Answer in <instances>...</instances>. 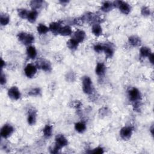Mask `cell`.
I'll return each instance as SVG.
<instances>
[{"label":"cell","instance_id":"1","mask_svg":"<svg viewBox=\"0 0 154 154\" xmlns=\"http://www.w3.org/2000/svg\"><path fill=\"white\" fill-rule=\"evenodd\" d=\"M83 83V90L84 93L87 95L93 94L94 87L92 83V81L89 77H84L82 81Z\"/></svg>","mask_w":154,"mask_h":154},{"label":"cell","instance_id":"2","mask_svg":"<svg viewBox=\"0 0 154 154\" xmlns=\"http://www.w3.org/2000/svg\"><path fill=\"white\" fill-rule=\"evenodd\" d=\"M18 39L20 42L25 45H30L34 41V37L33 34L24 32L19 33L18 34Z\"/></svg>","mask_w":154,"mask_h":154},{"label":"cell","instance_id":"3","mask_svg":"<svg viewBox=\"0 0 154 154\" xmlns=\"http://www.w3.org/2000/svg\"><path fill=\"white\" fill-rule=\"evenodd\" d=\"M114 7H117L119 8L120 11L125 15H128L130 12L131 7L129 4L126 2L122 1H116L113 3Z\"/></svg>","mask_w":154,"mask_h":154},{"label":"cell","instance_id":"4","mask_svg":"<svg viewBox=\"0 0 154 154\" xmlns=\"http://www.w3.org/2000/svg\"><path fill=\"white\" fill-rule=\"evenodd\" d=\"M128 97L131 102L140 101L141 98L140 91L137 88H132L128 91Z\"/></svg>","mask_w":154,"mask_h":154},{"label":"cell","instance_id":"5","mask_svg":"<svg viewBox=\"0 0 154 154\" xmlns=\"http://www.w3.org/2000/svg\"><path fill=\"white\" fill-rule=\"evenodd\" d=\"M133 129L131 127H123L120 131V136L124 140H128L131 137Z\"/></svg>","mask_w":154,"mask_h":154},{"label":"cell","instance_id":"6","mask_svg":"<svg viewBox=\"0 0 154 154\" xmlns=\"http://www.w3.org/2000/svg\"><path fill=\"white\" fill-rule=\"evenodd\" d=\"M13 131L14 128L12 125L6 124L1 129V136L4 139H7L13 134Z\"/></svg>","mask_w":154,"mask_h":154},{"label":"cell","instance_id":"7","mask_svg":"<svg viewBox=\"0 0 154 154\" xmlns=\"http://www.w3.org/2000/svg\"><path fill=\"white\" fill-rule=\"evenodd\" d=\"M37 66L33 64L27 65L24 69L25 75L30 78H33L37 72Z\"/></svg>","mask_w":154,"mask_h":154},{"label":"cell","instance_id":"8","mask_svg":"<svg viewBox=\"0 0 154 154\" xmlns=\"http://www.w3.org/2000/svg\"><path fill=\"white\" fill-rule=\"evenodd\" d=\"M55 145L60 149L68 145V141L67 139L63 134H58L56 137Z\"/></svg>","mask_w":154,"mask_h":154},{"label":"cell","instance_id":"9","mask_svg":"<svg viewBox=\"0 0 154 154\" xmlns=\"http://www.w3.org/2000/svg\"><path fill=\"white\" fill-rule=\"evenodd\" d=\"M8 95L13 100H18L20 98V92L17 87L13 86L8 89Z\"/></svg>","mask_w":154,"mask_h":154},{"label":"cell","instance_id":"10","mask_svg":"<svg viewBox=\"0 0 154 154\" xmlns=\"http://www.w3.org/2000/svg\"><path fill=\"white\" fill-rule=\"evenodd\" d=\"M37 68L42 69L45 72H50L51 70V65L48 61L46 60H40L37 62Z\"/></svg>","mask_w":154,"mask_h":154},{"label":"cell","instance_id":"11","mask_svg":"<svg viewBox=\"0 0 154 154\" xmlns=\"http://www.w3.org/2000/svg\"><path fill=\"white\" fill-rule=\"evenodd\" d=\"M27 122L30 125H33L35 124L36 122V112L34 109H30L28 110Z\"/></svg>","mask_w":154,"mask_h":154},{"label":"cell","instance_id":"12","mask_svg":"<svg viewBox=\"0 0 154 154\" xmlns=\"http://www.w3.org/2000/svg\"><path fill=\"white\" fill-rule=\"evenodd\" d=\"M62 27V26L61 25V24L59 23H57V22H54V23H52L49 24V31H51V32H52L54 34H59L60 33V31Z\"/></svg>","mask_w":154,"mask_h":154},{"label":"cell","instance_id":"13","mask_svg":"<svg viewBox=\"0 0 154 154\" xmlns=\"http://www.w3.org/2000/svg\"><path fill=\"white\" fill-rule=\"evenodd\" d=\"M86 38V33L83 30H77V32L74 33L73 39H74L79 44L83 42Z\"/></svg>","mask_w":154,"mask_h":154},{"label":"cell","instance_id":"14","mask_svg":"<svg viewBox=\"0 0 154 154\" xmlns=\"http://www.w3.org/2000/svg\"><path fill=\"white\" fill-rule=\"evenodd\" d=\"M106 71V67L105 65L102 63H98L96 66V69L95 72L96 74L99 76V77H102L104 75Z\"/></svg>","mask_w":154,"mask_h":154},{"label":"cell","instance_id":"15","mask_svg":"<svg viewBox=\"0 0 154 154\" xmlns=\"http://www.w3.org/2000/svg\"><path fill=\"white\" fill-rule=\"evenodd\" d=\"M128 42L129 44L132 45V46H139L141 45V41L140 37L136 36H132L129 37L128 39Z\"/></svg>","mask_w":154,"mask_h":154},{"label":"cell","instance_id":"16","mask_svg":"<svg viewBox=\"0 0 154 154\" xmlns=\"http://www.w3.org/2000/svg\"><path fill=\"white\" fill-rule=\"evenodd\" d=\"M27 55L30 59H34L37 56V51L34 46H28L27 48Z\"/></svg>","mask_w":154,"mask_h":154},{"label":"cell","instance_id":"17","mask_svg":"<svg viewBox=\"0 0 154 154\" xmlns=\"http://www.w3.org/2000/svg\"><path fill=\"white\" fill-rule=\"evenodd\" d=\"M114 7L113 4L110 1H104L102 4L101 9L104 12H109Z\"/></svg>","mask_w":154,"mask_h":154},{"label":"cell","instance_id":"18","mask_svg":"<svg viewBox=\"0 0 154 154\" xmlns=\"http://www.w3.org/2000/svg\"><path fill=\"white\" fill-rule=\"evenodd\" d=\"M72 34V30L70 27H69V25H65L61 27L59 33L60 35L63 36H70Z\"/></svg>","mask_w":154,"mask_h":154},{"label":"cell","instance_id":"19","mask_svg":"<svg viewBox=\"0 0 154 154\" xmlns=\"http://www.w3.org/2000/svg\"><path fill=\"white\" fill-rule=\"evenodd\" d=\"M79 45V43L75 40L74 39L72 38L69 39L67 42V46L72 51H75L76 50Z\"/></svg>","mask_w":154,"mask_h":154},{"label":"cell","instance_id":"20","mask_svg":"<svg viewBox=\"0 0 154 154\" xmlns=\"http://www.w3.org/2000/svg\"><path fill=\"white\" fill-rule=\"evenodd\" d=\"M43 134L45 138H50L53 134V127L50 125H46L43 129Z\"/></svg>","mask_w":154,"mask_h":154},{"label":"cell","instance_id":"21","mask_svg":"<svg viewBox=\"0 0 154 154\" xmlns=\"http://www.w3.org/2000/svg\"><path fill=\"white\" fill-rule=\"evenodd\" d=\"M38 16V12L37 10H33L32 11L29 12L27 19L28 21L31 23H34L36 22V20Z\"/></svg>","mask_w":154,"mask_h":154},{"label":"cell","instance_id":"22","mask_svg":"<svg viewBox=\"0 0 154 154\" xmlns=\"http://www.w3.org/2000/svg\"><path fill=\"white\" fill-rule=\"evenodd\" d=\"M91 32L96 36H100L102 34V29L101 26L98 24H94L92 26Z\"/></svg>","mask_w":154,"mask_h":154},{"label":"cell","instance_id":"23","mask_svg":"<svg viewBox=\"0 0 154 154\" xmlns=\"http://www.w3.org/2000/svg\"><path fill=\"white\" fill-rule=\"evenodd\" d=\"M75 129L79 133H83L86 130V125L83 122H77L75 125Z\"/></svg>","mask_w":154,"mask_h":154},{"label":"cell","instance_id":"24","mask_svg":"<svg viewBox=\"0 0 154 154\" xmlns=\"http://www.w3.org/2000/svg\"><path fill=\"white\" fill-rule=\"evenodd\" d=\"M37 30L38 33L39 34L42 35V34H46L49 31V27H48L45 25L43 24H40L39 25H38L37 27Z\"/></svg>","mask_w":154,"mask_h":154},{"label":"cell","instance_id":"25","mask_svg":"<svg viewBox=\"0 0 154 154\" xmlns=\"http://www.w3.org/2000/svg\"><path fill=\"white\" fill-rule=\"evenodd\" d=\"M104 52L105 53V56L108 58H111L114 54L113 49L109 45H104Z\"/></svg>","mask_w":154,"mask_h":154},{"label":"cell","instance_id":"26","mask_svg":"<svg viewBox=\"0 0 154 154\" xmlns=\"http://www.w3.org/2000/svg\"><path fill=\"white\" fill-rule=\"evenodd\" d=\"M44 1L40 0H34L30 2V6L33 8V10H37L39 8H40L43 6Z\"/></svg>","mask_w":154,"mask_h":154},{"label":"cell","instance_id":"27","mask_svg":"<svg viewBox=\"0 0 154 154\" xmlns=\"http://www.w3.org/2000/svg\"><path fill=\"white\" fill-rule=\"evenodd\" d=\"M140 53L141 57H149L152 53L149 48L146 47V46H143L140 48Z\"/></svg>","mask_w":154,"mask_h":154},{"label":"cell","instance_id":"28","mask_svg":"<svg viewBox=\"0 0 154 154\" xmlns=\"http://www.w3.org/2000/svg\"><path fill=\"white\" fill-rule=\"evenodd\" d=\"M10 22V17L6 14H2L0 17V24L2 26H5L8 24Z\"/></svg>","mask_w":154,"mask_h":154},{"label":"cell","instance_id":"29","mask_svg":"<svg viewBox=\"0 0 154 154\" xmlns=\"http://www.w3.org/2000/svg\"><path fill=\"white\" fill-rule=\"evenodd\" d=\"M18 15L20 18L27 19L29 12L27 9H25V8L18 9Z\"/></svg>","mask_w":154,"mask_h":154},{"label":"cell","instance_id":"30","mask_svg":"<svg viewBox=\"0 0 154 154\" xmlns=\"http://www.w3.org/2000/svg\"><path fill=\"white\" fill-rule=\"evenodd\" d=\"M40 93H41V90L39 88H34V89H32V90L29 91L28 95L30 96H35L40 95Z\"/></svg>","mask_w":154,"mask_h":154},{"label":"cell","instance_id":"31","mask_svg":"<svg viewBox=\"0 0 154 154\" xmlns=\"http://www.w3.org/2000/svg\"><path fill=\"white\" fill-rule=\"evenodd\" d=\"M84 19L83 18V17H81V18H77L73 19L72 23L74 25H83V23H84Z\"/></svg>","mask_w":154,"mask_h":154},{"label":"cell","instance_id":"32","mask_svg":"<svg viewBox=\"0 0 154 154\" xmlns=\"http://www.w3.org/2000/svg\"><path fill=\"white\" fill-rule=\"evenodd\" d=\"M141 13L143 16H148L150 14V9L146 6H143L141 9Z\"/></svg>","mask_w":154,"mask_h":154},{"label":"cell","instance_id":"33","mask_svg":"<svg viewBox=\"0 0 154 154\" xmlns=\"http://www.w3.org/2000/svg\"><path fill=\"white\" fill-rule=\"evenodd\" d=\"M94 50L95 51V52H96L98 53L103 52L104 51V45H102L100 44L96 45L94 46Z\"/></svg>","mask_w":154,"mask_h":154},{"label":"cell","instance_id":"34","mask_svg":"<svg viewBox=\"0 0 154 154\" xmlns=\"http://www.w3.org/2000/svg\"><path fill=\"white\" fill-rule=\"evenodd\" d=\"M90 153H96V154H101L104 153V149L101 147H98L95 149H94L93 150L91 151Z\"/></svg>","mask_w":154,"mask_h":154},{"label":"cell","instance_id":"35","mask_svg":"<svg viewBox=\"0 0 154 154\" xmlns=\"http://www.w3.org/2000/svg\"><path fill=\"white\" fill-rule=\"evenodd\" d=\"M72 107L74 108L79 109L82 106V103L79 101H74L72 102Z\"/></svg>","mask_w":154,"mask_h":154},{"label":"cell","instance_id":"36","mask_svg":"<svg viewBox=\"0 0 154 154\" xmlns=\"http://www.w3.org/2000/svg\"><path fill=\"white\" fill-rule=\"evenodd\" d=\"M141 104L140 101H137L134 102V105H133V107H134V110L136 111H139L140 110Z\"/></svg>","mask_w":154,"mask_h":154},{"label":"cell","instance_id":"37","mask_svg":"<svg viewBox=\"0 0 154 154\" xmlns=\"http://www.w3.org/2000/svg\"><path fill=\"white\" fill-rule=\"evenodd\" d=\"M75 75H74L73 73H70V74H68L66 76V78H67V80L68 81H74V79H75Z\"/></svg>","mask_w":154,"mask_h":154},{"label":"cell","instance_id":"38","mask_svg":"<svg viewBox=\"0 0 154 154\" xmlns=\"http://www.w3.org/2000/svg\"><path fill=\"white\" fill-rule=\"evenodd\" d=\"M107 108H102L99 110V115H104L106 116L107 115Z\"/></svg>","mask_w":154,"mask_h":154},{"label":"cell","instance_id":"39","mask_svg":"<svg viewBox=\"0 0 154 154\" xmlns=\"http://www.w3.org/2000/svg\"><path fill=\"white\" fill-rule=\"evenodd\" d=\"M6 75L2 72L1 75V85H4L6 83Z\"/></svg>","mask_w":154,"mask_h":154},{"label":"cell","instance_id":"40","mask_svg":"<svg viewBox=\"0 0 154 154\" xmlns=\"http://www.w3.org/2000/svg\"><path fill=\"white\" fill-rule=\"evenodd\" d=\"M148 57H149V60L150 61V62L153 65V53H152Z\"/></svg>","mask_w":154,"mask_h":154},{"label":"cell","instance_id":"41","mask_svg":"<svg viewBox=\"0 0 154 154\" xmlns=\"http://www.w3.org/2000/svg\"><path fill=\"white\" fill-rule=\"evenodd\" d=\"M5 66H6V62L1 58V69L4 68Z\"/></svg>","mask_w":154,"mask_h":154},{"label":"cell","instance_id":"42","mask_svg":"<svg viewBox=\"0 0 154 154\" xmlns=\"http://www.w3.org/2000/svg\"><path fill=\"white\" fill-rule=\"evenodd\" d=\"M69 1H60V3H61V4H67L68 3Z\"/></svg>","mask_w":154,"mask_h":154},{"label":"cell","instance_id":"43","mask_svg":"<svg viewBox=\"0 0 154 154\" xmlns=\"http://www.w3.org/2000/svg\"><path fill=\"white\" fill-rule=\"evenodd\" d=\"M153 126H152L151 129H150V131H151V133H152V135H153Z\"/></svg>","mask_w":154,"mask_h":154}]
</instances>
